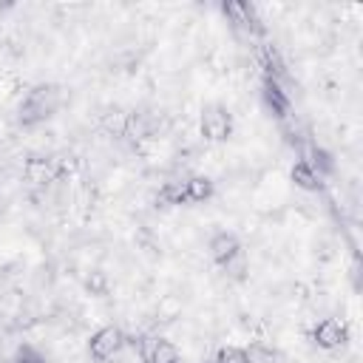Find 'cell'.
Listing matches in <instances>:
<instances>
[{
  "label": "cell",
  "mask_w": 363,
  "mask_h": 363,
  "mask_svg": "<svg viewBox=\"0 0 363 363\" xmlns=\"http://www.w3.org/2000/svg\"><path fill=\"white\" fill-rule=\"evenodd\" d=\"M201 130L207 139H224L230 133V113L221 105H210L201 113Z\"/></svg>",
  "instance_id": "2"
},
{
  "label": "cell",
  "mask_w": 363,
  "mask_h": 363,
  "mask_svg": "<svg viewBox=\"0 0 363 363\" xmlns=\"http://www.w3.org/2000/svg\"><path fill=\"white\" fill-rule=\"evenodd\" d=\"M14 363H45V357L34 346H20L14 352Z\"/></svg>",
  "instance_id": "9"
},
{
  "label": "cell",
  "mask_w": 363,
  "mask_h": 363,
  "mask_svg": "<svg viewBox=\"0 0 363 363\" xmlns=\"http://www.w3.org/2000/svg\"><path fill=\"white\" fill-rule=\"evenodd\" d=\"M235 252H241V247H238V238H235L233 233H218V235H213V241H210V255H213V261L227 264Z\"/></svg>",
  "instance_id": "5"
},
{
  "label": "cell",
  "mask_w": 363,
  "mask_h": 363,
  "mask_svg": "<svg viewBox=\"0 0 363 363\" xmlns=\"http://www.w3.org/2000/svg\"><path fill=\"white\" fill-rule=\"evenodd\" d=\"M315 340L323 349H335V346L346 343V326L337 318H326V320H320L315 326Z\"/></svg>",
  "instance_id": "4"
},
{
  "label": "cell",
  "mask_w": 363,
  "mask_h": 363,
  "mask_svg": "<svg viewBox=\"0 0 363 363\" xmlns=\"http://www.w3.org/2000/svg\"><path fill=\"white\" fill-rule=\"evenodd\" d=\"M142 357H145V363H179L176 346L164 337H147L142 343Z\"/></svg>",
  "instance_id": "3"
},
{
  "label": "cell",
  "mask_w": 363,
  "mask_h": 363,
  "mask_svg": "<svg viewBox=\"0 0 363 363\" xmlns=\"http://www.w3.org/2000/svg\"><path fill=\"white\" fill-rule=\"evenodd\" d=\"M292 179H295V184L303 187V190H315V187H318V179H315V173H312V167H309L306 162H298V164L292 167Z\"/></svg>",
  "instance_id": "6"
},
{
  "label": "cell",
  "mask_w": 363,
  "mask_h": 363,
  "mask_svg": "<svg viewBox=\"0 0 363 363\" xmlns=\"http://www.w3.org/2000/svg\"><path fill=\"white\" fill-rule=\"evenodd\" d=\"M210 182L207 179H190L187 182V199L190 201H201V199H207L210 196Z\"/></svg>",
  "instance_id": "7"
},
{
  "label": "cell",
  "mask_w": 363,
  "mask_h": 363,
  "mask_svg": "<svg viewBox=\"0 0 363 363\" xmlns=\"http://www.w3.org/2000/svg\"><path fill=\"white\" fill-rule=\"evenodd\" d=\"M216 363H247V354L244 349H235V346H224L218 352V360Z\"/></svg>",
  "instance_id": "10"
},
{
  "label": "cell",
  "mask_w": 363,
  "mask_h": 363,
  "mask_svg": "<svg viewBox=\"0 0 363 363\" xmlns=\"http://www.w3.org/2000/svg\"><path fill=\"white\" fill-rule=\"evenodd\" d=\"M119 346H122V329H116V326H105V329H99V332L88 340V352H91L94 360H108V357H113V354L119 352Z\"/></svg>",
  "instance_id": "1"
},
{
  "label": "cell",
  "mask_w": 363,
  "mask_h": 363,
  "mask_svg": "<svg viewBox=\"0 0 363 363\" xmlns=\"http://www.w3.org/2000/svg\"><path fill=\"white\" fill-rule=\"evenodd\" d=\"M244 354H247V363H275V354L264 346H250Z\"/></svg>",
  "instance_id": "8"
}]
</instances>
